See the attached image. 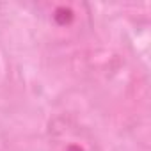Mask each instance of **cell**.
<instances>
[{"mask_svg": "<svg viewBox=\"0 0 151 151\" xmlns=\"http://www.w3.org/2000/svg\"><path fill=\"white\" fill-rule=\"evenodd\" d=\"M50 151H103L94 133L73 116H55L46 128Z\"/></svg>", "mask_w": 151, "mask_h": 151, "instance_id": "cell-1", "label": "cell"}, {"mask_svg": "<svg viewBox=\"0 0 151 151\" xmlns=\"http://www.w3.org/2000/svg\"><path fill=\"white\" fill-rule=\"evenodd\" d=\"M39 9L43 11L46 22L59 30H73L87 18V13H82L87 9L84 4H43Z\"/></svg>", "mask_w": 151, "mask_h": 151, "instance_id": "cell-2", "label": "cell"}]
</instances>
